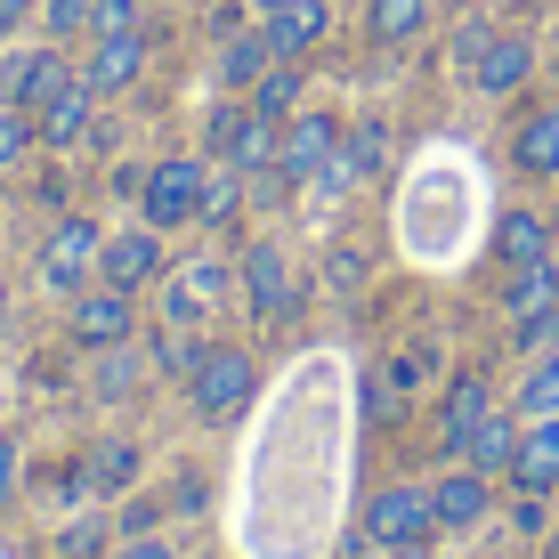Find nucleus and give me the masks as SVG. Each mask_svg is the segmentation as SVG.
I'll return each instance as SVG.
<instances>
[{
    "mask_svg": "<svg viewBox=\"0 0 559 559\" xmlns=\"http://www.w3.org/2000/svg\"><path fill=\"white\" fill-rule=\"evenodd\" d=\"M381 163H390V130H381V122H357V130H349V170H381Z\"/></svg>",
    "mask_w": 559,
    "mask_h": 559,
    "instance_id": "2f4dec72",
    "label": "nucleus"
},
{
    "mask_svg": "<svg viewBox=\"0 0 559 559\" xmlns=\"http://www.w3.org/2000/svg\"><path fill=\"white\" fill-rule=\"evenodd\" d=\"M252 106L267 114V122H293V106H300V66L293 57H276V66L260 73V90H252Z\"/></svg>",
    "mask_w": 559,
    "mask_h": 559,
    "instance_id": "5701e85b",
    "label": "nucleus"
},
{
    "mask_svg": "<svg viewBox=\"0 0 559 559\" xmlns=\"http://www.w3.org/2000/svg\"><path fill=\"white\" fill-rule=\"evenodd\" d=\"M430 535H438V503L414 478H397V487H381L373 503H365V544L397 551V544H430Z\"/></svg>",
    "mask_w": 559,
    "mask_h": 559,
    "instance_id": "f03ea898",
    "label": "nucleus"
},
{
    "mask_svg": "<svg viewBox=\"0 0 559 559\" xmlns=\"http://www.w3.org/2000/svg\"><path fill=\"white\" fill-rule=\"evenodd\" d=\"M551 219H559V211H551Z\"/></svg>",
    "mask_w": 559,
    "mask_h": 559,
    "instance_id": "49530a36",
    "label": "nucleus"
},
{
    "mask_svg": "<svg viewBox=\"0 0 559 559\" xmlns=\"http://www.w3.org/2000/svg\"><path fill=\"white\" fill-rule=\"evenodd\" d=\"M154 276H163V227H122V236H106L98 284H114V293H146Z\"/></svg>",
    "mask_w": 559,
    "mask_h": 559,
    "instance_id": "423d86ee",
    "label": "nucleus"
},
{
    "mask_svg": "<svg viewBox=\"0 0 559 559\" xmlns=\"http://www.w3.org/2000/svg\"><path fill=\"white\" fill-rule=\"evenodd\" d=\"M203 179H211V170L195 163V154H170V163H154L146 187H139L146 227H187V219H203Z\"/></svg>",
    "mask_w": 559,
    "mask_h": 559,
    "instance_id": "7ed1b4c3",
    "label": "nucleus"
},
{
    "mask_svg": "<svg viewBox=\"0 0 559 559\" xmlns=\"http://www.w3.org/2000/svg\"><path fill=\"white\" fill-rule=\"evenodd\" d=\"M430 503H438V527H487L495 519V478L454 462L447 478H430Z\"/></svg>",
    "mask_w": 559,
    "mask_h": 559,
    "instance_id": "1a4fd4ad",
    "label": "nucleus"
},
{
    "mask_svg": "<svg viewBox=\"0 0 559 559\" xmlns=\"http://www.w3.org/2000/svg\"><path fill=\"white\" fill-rule=\"evenodd\" d=\"M333 284H341V293H357V284H365V252H357V243H341V252H333Z\"/></svg>",
    "mask_w": 559,
    "mask_h": 559,
    "instance_id": "f704fd0d",
    "label": "nucleus"
},
{
    "mask_svg": "<svg viewBox=\"0 0 559 559\" xmlns=\"http://www.w3.org/2000/svg\"><path fill=\"white\" fill-rule=\"evenodd\" d=\"M511 454H519V421L511 414H487L471 430V447H462V462L471 471H487V478H511Z\"/></svg>",
    "mask_w": 559,
    "mask_h": 559,
    "instance_id": "412c9836",
    "label": "nucleus"
},
{
    "mask_svg": "<svg viewBox=\"0 0 559 559\" xmlns=\"http://www.w3.org/2000/svg\"><path fill=\"white\" fill-rule=\"evenodd\" d=\"M114 527H122V535H146V527H154V503H130L122 519H114Z\"/></svg>",
    "mask_w": 559,
    "mask_h": 559,
    "instance_id": "ea45409f",
    "label": "nucleus"
},
{
    "mask_svg": "<svg viewBox=\"0 0 559 559\" xmlns=\"http://www.w3.org/2000/svg\"><path fill=\"white\" fill-rule=\"evenodd\" d=\"M243 293H252V317H293V260L276 252V243H252V252H243Z\"/></svg>",
    "mask_w": 559,
    "mask_h": 559,
    "instance_id": "9d476101",
    "label": "nucleus"
},
{
    "mask_svg": "<svg viewBox=\"0 0 559 559\" xmlns=\"http://www.w3.org/2000/svg\"><path fill=\"white\" fill-rule=\"evenodd\" d=\"M487 414H495L487 381H478V373H462L454 390H447V414H438V438H447V454H462V447H471V430H478Z\"/></svg>",
    "mask_w": 559,
    "mask_h": 559,
    "instance_id": "f3484780",
    "label": "nucleus"
},
{
    "mask_svg": "<svg viewBox=\"0 0 559 559\" xmlns=\"http://www.w3.org/2000/svg\"><path fill=\"white\" fill-rule=\"evenodd\" d=\"M146 73V33H98V41H90V66H82V82L98 90H130Z\"/></svg>",
    "mask_w": 559,
    "mask_h": 559,
    "instance_id": "f8f14e48",
    "label": "nucleus"
},
{
    "mask_svg": "<svg viewBox=\"0 0 559 559\" xmlns=\"http://www.w3.org/2000/svg\"><path fill=\"white\" fill-rule=\"evenodd\" d=\"M203 495H211L203 478H179V487H170V503H179V511H203Z\"/></svg>",
    "mask_w": 559,
    "mask_h": 559,
    "instance_id": "58836bf2",
    "label": "nucleus"
},
{
    "mask_svg": "<svg viewBox=\"0 0 559 559\" xmlns=\"http://www.w3.org/2000/svg\"><path fill=\"white\" fill-rule=\"evenodd\" d=\"M98 252H106V236L90 219H57V236L41 243L49 293H90V284H98Z\"/></svg>",
    "mask_w": 559,
    "mask_h": 559,
    "instance_id": "39448f33",
    "label": "nucleus"
},
{
    "mask_svg": "<svg viewBox=\"0 0 559 559\" xmlns=\"http://www.w3.org/2000/svg\"><path fill=\"white\" fill-rule=\"evenodd\" d=\"M551 73H559V57H551Z\"/></svg>",
    "mask_w": 559,
    "mask_h": 559,
    "instance_id": "a18cd8bd",
    "label": "nucleus"
},
{
    "mask_svg": "<svg viewBox=\"0 0 559 559\" xmlns=\"http://www.w3.org/2000/svg\"><path fill=\"white\" fill-rule=\"evenodd\" d=\"M90 106H98V90L73 73V82L57 90L41 114H33V139H41V146H73V139H90Z\"/></svg>",
    "mask_w": 559,
    "mask_h": 559,
    "instance_id": "4468645a",
    "label": "nucleus"
},
{
    "mask_svg": "<svg viewBox=\"0 0 559 559\" xmlns=\"http://www.w3.org/2000/svg\"><path fill=\"white\" fill-rule=\"evenodd\" d=\"M252 9H260V16H276V9H293V0H252Z\"/></svg>",
    "mask_w": 559,
    "mask_h": 559,
    "instance_id": "37998d69",
    "label": "nucleus"
},
{
    "mask_svg": "<svg viewBox=\"0 0 559 559\" xmlns=\"http://www.w3.org/2000/svg\"><path fill=\"white\" fill-rule=\"evenodd\" d=\"M16 478H25V447H16V438H0V503L16 495Z\"/></svg>",
    "mask_w": 559,
    "mask_h": 559,
    "instance_id": "c9c22d12",
    "label": "nucleus"
},
{
    "mask_svg": "<svg viewBox=\"0 0 559 559\" xmlns=\"http://www.w3.org/2000/svg\"><path fill=\"white\" fill-rule=\"evenodd\" d=\"M511 349H519V357L559 349V308H544V317H519V324H511Z\"/></svg>",
    "mask_w": 559,
    "mask_h": 559,
    "instance_id": "c756f323",
    "label": "nucleus"
},
{
    "mask_svg": "<svg viewBox=\"0 0 559 559\" xmlns=\"http://www.w3.org/2000/svg\"><path fill=\"white\" fill-rule=\"evenodd\" d=\"M381 559H421V544H397V551H381Z\"/></svg>",
    "mask_w": 559,
    "mask_h": 559,
    "instance_id": "79ce46f5",
    "label": "nucleus"
},
{
    "mask_svg": "<svg viewBox=\"0 0 559 559\" xmlns=\"http://www.w3.org/2000/svg\"><path fill=\"white\" fill-rule=\"evenodd\" d=\"M527 73H535V41H519V33H487V49L471 57V82L487 90V98H511Z\"/></svg>",
    "mask_w": 559,
    "mask_h": 559,
    "instance_id": "ddd939ff",
    "label": "nucleus"
},
{
    "mask_svg": "<svg viewBox=\"0 0 559 559\" xmlns=\"http://www.w3.org/2000/svg\"><path fill=\"white\" fill-rule=\"evenodd\" d=\"M544 503H551V495H519V503H511V527L535 535V527H544Z\"/></svg>",
    "mask_w": 559,
    "mask_h": 559,
    "instance_id": "4c0bfd02",
    "label": "nucleus"
},
{
    "mask_svg": "<svg viewBox=\"0 0 559 559\" xmlns=\"http://www.w3.org/2000/svg\"><path fill=\"white\" fill-rule=\"evenodd\" d=\"M219 300V267H195V284H170V324H195Z\"/></svg>",
    "mask_w": 559,
    "mask_h": 559,
    "instance_id": "bb28decb",
    "label": "nucleus"
},
{
    "mask_svg": "<svg viewBox=\"0 0 559 559\" xmlns=\"http://www.w3.org/2000/svg\"><path fill=\"white\" fill-rule=\"evenodd\" d=\"M98 33H139V0H98V9H90V41H98Z\"/></svg>",
    "mask_w": 559,
    "mask_h": 559,
    "instance_id": "473e14b6",
    "label": "nucleus"
},
{
    "mask_svg": "<svg viewBox=\"0 0 559 559\" xmlns=\"http://www.w3.org/2000/svg\"><path fill=\"white\" fill-rule=\"evenodd\" d=\"M114 559H179L163 544V535H130V544H114Z\"/></svg>",
    "mask_w": 559,
    "mask_h": 559,
    "instance_id": "e433bc0d",
    "label": "nucleus"
},
{
    "mask_svg": "<svg viewBox=\"0 0 559 559\" xmlns=\"http://www.w3.org/2000/svg\"><path fill=\"white\" fill-rule=\"evenodd\" d=\"M267 66H276V49H267V33H227V49H219V82L236 90V98H252Z\"/></svg>",
    "mask_w": 559,
    "mask_h": 559,
    "instance_id": "aec40b11",
    "label": "nucleus"
},
{
    "mask_svg": "<svg viewBox=\"0 0 559 559\" xmlns=\"http://www.w3.org/2000/svg\"><path fill=\"white\" fill-rule=\"evenodd\" d=\"M236 211H243V170L227 163V170H211V179H203V227H227Z\"/></svg>",
    "mask_w": 559,
    "mask_h": 559,
    "instance_id": "393cba45",
    "label": "nucleus"
},
{
    "mask_svg": "<svg viewBox=\"0 0 559 559\" xmlns=\"http://www.w3.org/2000/svg\"><path fill=\"white\" fill-rule=\"evenodd\" d=\"M544 308H559V260H535V267H511L503 284V317H544Z\"/></svg>",
    "mask_w": 559,
    "mask_h": 559,
    "instance_id": "6ab92c4d",
    "label": "nucleus"
},
{
    "mask_svg": "<svg viewBox=\"0 0 559 559\" xmlns=\"http://www.w3.org/2000/svg\"><path fill=\"white\" fill-rule=\"evenodd\" d=\"M511 487H519V495H551V487H559V414H544V421H527V430H519Z\"/></svg>",
    "mask_w": 559,
    "mask_h": 559,
    "instance_id": "9b49d317",
    "label": "nucleus"
},
{
    "mask_svg": "<svg viewBox=\"0 0 559 559\" xmlns=\"http://www.w3.org/2000/svg\"><path fill=\"white\" fill-rule=\"evenodd\" d=\"M57 551H66V559H98L106 551V527H98V519H82V527H66V544H57Z\"/></svg>",
    "mask_w": 559,
    "mask_h": 559,
    "instance_id": "72a5a7b5",
    "label": "nucleus"
},
{
    "mask_svg": "<svg viewBox=\"0 0 559 559\" xmlns=\"http://www.w3.org/2000/svg\"><path fill=\"white\" fill-rule=\"evenodd\" d=\"M139 478V447H90V487H130Z\"/></svg>",
    "mask_w": 559,
    "mask_h": 559,
    "instance_id": "cd10ccee",
    "label": "nucleus"
},
{
    "mask_svg": "<svg viewBox=\"0 0 559 559\" xmlns=\"http://www.w3.org/2000/svg\"><path fill=\"white\" fill-rule=\"evenodd\" d=\"M519 414H527V421L559 414V349H544V357L527 365V381H519Z\"/></svg>",
    "mask_w": 559,
    "mask_h": 559,
    "instance_id": "b1692460",
    "label": "nucleus"
},
{
    "mask_svg": "<svg viewBox=\"0 0 559 559\" xmlns=\"http://www.w3.org/2000/svg\"><path fill=\"white\" fill-rule=\"evenodd\" d=\"M495 252H503V267L551 260V219H544V211H503V227H495Z\"/></svg>",
    "mask_w": 559,
    "mask_h": 559,
    "instance_id": "a211bd4d",
    "label": "nucleus"
},
{
    "mask_svg": "<svg viewBox=\"0 0 559 559\" xmlns=\"http://www.w3.org/2000/svg\"><path fill=\"white\" fill-rule=\"evenodd\" d=\"M25 16H33V0H0V33H16Z\"/></svg>",
    "mask_w": 559,
    "mask_h": 559,
    "instance_id": "a19ab883",
    "label": "nucleus"
},
{
    "mask_svg": "<svg viewBox=\"0 0 559 559\" xmlns=\"http://www.w3.org/2000/svg\"><path fill=\"white\" fill-rule=\"evenodd\" d=\"M0 317H9V284H0Z\"/></svg>",
    "mask_w": 559,
    "mask_h": 559,
    "instance_id": "c03bdc74",
    "label": "nucleus"
},
{
    "mask_svg": "<svg viewBox=\"0 0 559 559\" xmlns=\"http://www.w3.org/2000/svg\"><path fill=\"white\" fill-rule=\"evenodd\" d=\"M90 9H98V0H41L49 41H57V49H66V41H82V33H90Z\"/></svg>",
    "mask_w": 559,
    "mask_h": 559,
    "instance_id": "c85d7f7f",
    "label": "nucleus"
},
{
    "mask_svg": "<svg viewBox=\"0 0 559 559\" xmlns=\"http://www.w3.org/2000/svg\"><path fill=\"white\" fill-rule=\"evenodd\" d=\"M139 333V308L130 293H114V284H90V293H73V341L82 349H114V341Z\"/></svg>",
    "mask_w": 559,
    "mask_h": 559,
    "instance_id": "6e6552de",
    "label": "nucleus"
},
{
    "mask_svg": "<svg viewBox=\"0 0 559 559\" xmlns=\"http://www.w3.org/2000/svg\"><path fill=\"white\" fill-rule=\"evenodd\" d=\"M73 82V66H66V49H16V57H0V106H25V114H41L57 90Z\"/></svg>",
    "mask_w": 559,
    "mask_h": 559,
    "instance_id": "20e7f679",
    "label": "nucleus"
},
{
    "mask_svg": "<svg viewBox=\"0 0 559 559\" xmlns=\"http://www.w3.org/2000/svg\"><path fill=\"white\" fill-rule=\"evenodd\" d=\"M260 33H267V49H276V57H293V66H300V57L333 33V9H324V0H293V9H276Z\"/></svg>",
    "mask_w": 559,
    "mask_h": 559,
    "instance_id": "2eb2a0df",
    "label": "nucleus"
},
{
    "mask_svg": "<svg viewBox=\"0 0 559 559\" xmlns=\"http://www.w3.org/2000/svg\"><path fill=\"white\" fill-rule=\"evenodd\" d=\"M333 154H341V130L324 122V114H293V122L276 130V170H284V187H308Z\"/></svg>",
    "mask_w": 559,
    "mask_h": 559,
    "instance_id": "0eeeda50",
    "label": "nucleus"
},
{
    "mask_svg": "<svg viewBox=\"0 0 559 559\" xmlns=\"http://www.w3.org/2000/svg\"><path fill=\"white\" fill-rule=\"evenodd\" d=\"M511 163L527 179H559V106H535L527 122L511 130Z\"/></svg>",
    "mask_w": 559,
    "mask_h": 559,
    "instance_id": "dca6fc26",
    "label": "nucleus"
},
{
    "mask_svg": "<svg viewBox=\"0 0 559 559\" xmlns=\"http://www.w3.org/2000/svg\"><path fill=\"white\" fill-rule=\"evenodd\" d=\"M421 25H430V0H373V9H365V33H373V41H414Z\"/></svg>",
    "mask_w": 559,
    "mask_h": 559,
    "instance_id": "4be33fe9",
    "label": "nucleus"
},
{
    "mask_svg": "<svg viewBox=\"0 0 559 559\" xmlns=\"http://www.w3.org/2000/svg\"><path fill=\"white\" fill-rule=\"evenodd\" d=\"M90 381H98V397H130V390H139V357H130V341H114V349H98V365H90Z\"/></svg>",
    "mask_w": 559,
    "mask_h": 559,
    "instance_id": "a878e982",
    "label": "nucleus"
},
{
    "mask_svg": "<svg viewBox=\"0 0 559 559\" xmlns=\"http://www.w3.org/2000/svg\"><path fill=\"white\" fill-rule=\"evenodd\" d=\"M25 146H33V114L25 106H0V170L25 163Z\"/></svg>",
    "mask_w": 559,
    "mask_h": 559,
    "instance_id": "7c9ffc66",
    "label": "nucleus"
},
{
    "mask_svg": "<svg viewBox=\"0 0 559 559\" xmlns=\"http://www.w3.org/2000/svg\"><path fill=\"white\" fill-rule=\"evenodd\" d=\"M179 381H187V406H195L203 421H236L243 406H252V390H260V365H252V349L195 341V357L179 365Z\"/></svg>",
    "mask_w": 559,
    "mask_h": 559,
    "instance_id": "f257e3e1",
    "label": "nucleus"
}]
</instances>
